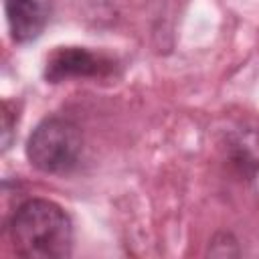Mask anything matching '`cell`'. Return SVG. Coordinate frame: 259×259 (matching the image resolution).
Returning <instances> with one entry per match:
<instances>
[{
	"instance_id": "7a4b0ae2",
	"label": "cell",
	"mask_w": 259,
	"mask_h": 259,
	"mask_svg": "<svg viewBox=\"0 0 259 259\" xmlns=\"http://www.w3.org/2000/svg\"><path fill=\"white\" fill-rule=\"evenodd\" d=\"M24 154L28 164L51 176H67L77 170L83 154L81 127L63 115L40 119L30 132Z\"/></svg>"
},
{
	"instance_id": "6da1fadb",
	"label": "cell",
	"mask_w": 259,
	"mask_h": 259,
	"mask_svg": "<svg viewBox=\"0 0 259 259\" xmlns=\"http://www.w3.org/2000/svg\"><path fill=\"white\" fill-rule=\"evenodd\" d=\"M6 233L16 255L28 259H65L73 253V221L47 198H26L10 214Z\"/></svg>"
},
{
	"instance_id": "5b68a950",
	"label": "cell",
	"mask_w": 259,
	"mask_h": 259,
	"mask_svg": "<svg viewBox=\"0 0 259 259\" xmlns=\"http://www.w3.org/2000/svg\"><path fill=\"white\" fill-rule=\"evenodd\" d=\"M227 160L233 170L245 180L259 174V130L253 125H237L225 138Z\"/></svg>"
},
{
	"instance_id": "3957f363",
	"label": "cell",
	"mask_w": 259,
	"mask_h": 259,
	"mask_svg": "<svg viewBox=\"0 0 259 259\" xmlns=\"http://www.w3.org/2000/svg\"><path fill=\"white\" fill-rule=\"evenodd\" d=\"M117 69L115 59L95 53L87 47H57L45 61L42 77L47 83H63L69 79H103Z\"/></svg>"
},
{
	"instance_id": "52a82bcc",
	"label": "cell",
	"mask_w": 259,
	"mask_h": 259,
	"mask_svg": "<svg viewBox=\"0 0 259 259\" xmlns=\"http://www.w3.org/2000/svg\"><path fill=\"white\" fill-rule=\"evenodd\" d=\"M16 123H18V113H14L12 105L4 101L2 103V152H8L14 142Z\"/></svg>"
},
{
	"instance_id": "8992f818",
	"label": "cell",
	"mask_w": 259,
	"mask_h": 259,
	"mask_svg": "<svg viewBox=\"0 0 259 259\" xmlns=\"http://www.w3.org/2000/svg\"><path fill=\"white\" fill-rule=\"evenodd\" d=\"M206 255H217V257H235V255H241L239 241L231 233H225V231L223 233H217L212 237V241L208 243Z\"/></svg>"
},
{
	"instance_id": "277c9868",
	"label": "cell",
	"mask_w": 259,
	"mask_h": 259,
	"mask_svg": "<svg viewBox=\"0 0 259 259\" xmlns=\"http://www.w3.org/2000/svg\"><path fill=\"white\" fill-rule=\"evenodd\" d=\"M55 0H4L8 32L14 45H30L51 22Z\"/></svg>"
}]
</instances>
